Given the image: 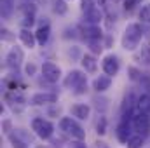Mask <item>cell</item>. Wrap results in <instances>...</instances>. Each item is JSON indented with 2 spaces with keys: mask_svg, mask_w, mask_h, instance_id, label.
I'll list each match as a JSON object with an SVG mask.
<instances>
[{
  "mask_svg": "<svg viewBox=\"0 0 150 148\" xmlns=\"http://www.w3.org/2000/svg\"><path fill=\"white\" fill-rule=\"evenodd\" d=\"M142 37H143V28H142V25H138V23L127 25V28H126V32H124V35H122V47H124L126 51H134V49L140 45Z\"/></svg>",
  "mask_w": 150,
  "mask_h": 148,
  "instance_id": "1",
  "label": "cell"
},
{
  "mask_svg": "<svg viewBox=\"0 0 150 148\" xmlns=\"http://www.w3.org/2000/svg\"><path fill=\"white\" fill-rule=\"evenodd\" d=\"M59 129H61L65 134H68V136H72L74 140H77V141H82V140L86 138V131L80 127L79 122H75L72 117H63V118L59 120Z\"/></svg>",
  "mask_w": 150,
  "mask_h": 148,
  "instance_id": "2",
  "label": "cell"
},
{
  "mask_svg": "<svg viewBox=\"0 0 150 148\" xmlns=\"http://www.w3.org/2000/svg\"><path fill=\"white\" fill-rule=\"evenodd\" d=\"M131 125L136 131V134H140V136L145 138L150 132V115L136 110L134 115H133V118H131Z\"/></svg>",
  "mask_w": 150,
  "mask_h": 148,
  "instance_id": "3",
  "label": "cell"
},
{
  "mask_svg": "<svg viewBox=\"0 0 150 148\" xmlns=\"http://www.w3.org/2000/svg\"><path fill=\"white\" fill-rule=\"evenodd\" d=\"M65 84L68 87H74L75 94H82L86 91V87H87V77L82 73L80 70H72L68 73V77H67Z\"/></svg>",
  "mask_w": 150,
  "mask_h": 148,
  "instance_id": "4",
  "label": "cell"
},
{
  "mask_svg": "<svg viewBox=\"0 0 150 148\" xmlns=\"http://www.w3.org/2000/svg\"><path fill=\"white\" fill-rule=\"evenodd\" d=\"M32 129L35 131V134H37L40 140H49L51 136H52V132H54V125L49 122V120H45V118H33V122H32Z\"/></svg>",
  "mask_w": 150,
  "mask_h": 148,
  "instance_id": "5",
  "label": "cell"
},
{
  "mask_svg": "<svg viewBox=\"0 0 150 148\" xmlns=\"http://www.w3.org/2000/svg\"><path fill=\"white\" fill-rule=\"evenodd\" d=\"M42 75H44V78H45L47 82L56 84V82L61 78V70H59L58 65H54V63H51V61H45V63L42 65Z\"/></svg>",
  "mask_w": 150,
  "mask_h": 148,
  "instance_id": "6",
  "label": "cell"
},
{
  "mask_svg": "<svg viewBox=\"0 0 150 148\" xmlns=\"http://www.w3.org/2000/svg\"><path fill=\"white\" fill-rule=\"evenodd\" d=\"M23 58H25V54H23L21 47H12V49L7 52V58H5L7 66L12 68V70H18V68L21 66V63H23Z\"/></svg>",
  "mask_w": 150,
  "mask_h": 148,
  "instance_id": "7",
  "label": "cell"
},
{
  "mask_svg": "<svg viewBox=\"0 0 150 148\" xmlns=\"http://www.w3.org/2000/svg\"><path fill=\"white\" fill-rule=\"evenodd\" d=\"M119 68H120V65H119V59L115 56L110 54V56L103 58V72H105V75L113 77V75L119 73Z\"/></svg>",
  "mask_w": 150,
  "mask_h": 148,
  "instance_id": "8",
  "label": "cell"
},
{
  "mask_svg": "<svg viewBox=\"0 0 150 148\" xmlns=\"http://www.w3.org/2000/svg\"><path fill=\"white\" fill-rule=\"evenodd\" d=\"M82 33H84V38H87L89 42H98L103 37V32L100 26H94V25H86L82 26Z\"/></svg>",
  "mask_w": 150,
  "mask_h": 148,
  "instance_id": "9",
  "label": "cell"
},
{
  "mask_svg": "<svg viewBox=\"0 0 150 148\" xmlns=\"http://www.w3.org/2000/svg\"><path fill=\"white\" fill-rule=\"evenodd\" d=\"M58 101V96L54 94V92H37V94H33V98H32V105H47V103H56Z\"/></svg>",
  "mask_w": 150,
  "mask_h": 148,
  "instance_id": "10",
  "label": "cell"
},
{
  "mask_svg": "<svg viewBox=\"0 0 150 148\" xmlns=\"http://www.w3.org/2000/svg\"><path fill=\"white\" fill-rule=\"evenodd\" d=\"M84 14H86V21H87V25L100 26V23H101V19H103V12H101L100 7L94 5L91 11H87V12H84Z\"/></svg>",
  "mask_w": 150,
  "mask_h": 148,
  "instance_id": "11",
  "label": "cell"
},
{
  "mask_svg": "<svg viewBox=\"0 0 150 148\" xmlns=\"http://www.w3.org/2000/svg\"><path fill=\"white\" fill-rule=\"evenodd\" d=\"M131 127H129V122H120L119 127H117V140L120 143H127L131 140Z\"/></svg>",
  "mask_w": 150,
  "mask_h": 148,
  "instance_id": "12",
  "label": "cell"
},
{
  "mask_svg": "<svg viewBox=\"0 0 150 148\" xmlns=\"http://www.w3.org/2000/svg\"><path fill=\"white\" fill-rule=\"evenodd\" d=\"M72 115L77 117L79 120H86L87 117H89V113H91V108H89V105H86V103H77L72 106Z\"/></svg>",
  "mask_w": 150,
  "mask_h": 148,
  "instance_id": "13",
  "label": "cell"
},
{
  "mask_svg": "<svg viewBox=\"0 0 150 148\" xmlns=\"http://www.w3.org/2000/svg\"><path fill=\"white\" fill-rule=\"evenodd\" d=\"M19 40L25 44V47L33 49V47H35V42H37V37H35V33H32L28 28H21V32H19Z\"/></svg>",
  "mask_w": 150,
  "mask_h": 148,
  "instance_id": "14",
  "label": "cell"
},
{
  "mask_svg": "<svg viewBox=\"0 0 150 148\" xmlns=\"http://www.w3.org/2000/svg\"><path fill=\"white\" fill-rule=\"evenodd\" d=\"M110 84H112V77H108V75H100V77L93 82V87H94V91L103 92V91H107V89L110 87Z\"/></svg>",
  "mask_w": 150,
  "mask_h": 148,
  "instance_id": "15",
  "label": "cell"
},
{
  "mask_svg": "<svg viewBox=\"0 0 150 148\" xmlns=\"http://www.w3.org/2000/svg\"><path fill=\"white\" fill-rule=\"evenodd\" d=\"M80 63H82V68H84L87 73H94L96 68H98V63H96L94 56H91V54H84L82 59H80Z\"/></svg>",
  "mask_w": 150,
  "mask_h": 148,
  "instance_id": "16",
  "label": "cell"
},
{
  "mask_svg": "<svg viewBox=\"0 0 150 148\" xmlns=\"http://www.w3.org/2000/svg\"><path fill=\"white\" fill-rule=\"evenodd\" d=\"M136 59H138L142 65L149 66L150 65V44H143V45L140 47V51L136 52Z\"/></svg>",
  "mask_w": 150,
  "mask_h": 148,
  "instance_id": "17",
  "label": "cell"
},
{
  "mask_svg": "<svg viewBox=\"0 0 150 148\" xmlns=\"http://www.w3.org/2000/svg\"><path fill=\"white\" fill-rule=\"evenodd\" d=\"M49 35H51V26H49V25H42V26L38 28L37 32H35L37 44H40V45L47 44V40H49Z\"/></svg>",
  "mask_w": 150,
  "mask_h": 148,
  "instance_id": "18",
  "label": "cell"
},
{
  "mask_svg": "<svg viewBox=\"0 0 150 148\" xmlns=\"http://www.w3.org/2000/svg\"><path fill=\"white\" fill-rule=\"evenodd\" d=\"M14 5L16 0H0V11H2V18H11L14 12Z\"/></svg>",
  "mask_w": 150,
  "mask_h": 148,
  "instance_id": "19",
  "label": "cell"
},
{
  "mask_svg": "<svg viewBox=\"0 0 150 148\" xmlns=\"http://www.w3.org/2000/svg\"><path fill=\"white\" fill-rule=\"evenodd\" d=\"M136 110L150 115V94H142L136 99Z\"/></svg>",
  "mask_w": 150,
  "mask_h": 148,
  "instance_id": "20",
  "label": "cell"
},
{
  "mask_svg": "<svg viewBox=\"0 0 150 148\" xmlns=\"http://www.w3.org/2000/svg\"><path fill=\"white\" fill-rule=\"evenodd\" d=\"M9 141H11V147L12 148H28L30 145L21 138V136H18L16 132H11L9 134Z\"/></svg>",
  "mask_w": 150,
  "mask_h": 148,
  "instance_id": "21",
  "label": "cell"
},
{
  "mask_svg": "<svg viewBox=\"0 0 150 148\" xmlns=\"http://www.w3.org/2000/svg\"><path fill=\"white\" fill-rule=\"evenodd\" d=\"M54 12L59 14V16H65L68 12V5L65 4V0H54V5H52Z\"/></svg>",
  "mask_w": 150,
  "mask_h": 148,
  "instance_id": "22",
  "label": "cell"
},
{
  "mask_svg": "<svg viewBox=\"0 0 150 148\" xmlns=\"http://www.w3.org/2000/svg\"><path fill=\"white\" fill-rule=\"evenodd\" d=\"M143 136H140V134H133L131 136V140L127 141V148H142L143 145Z\"/></svg>",
  "mask_w": 150,
  "mask_h": 148,
  "instance_id": "23",
  "label": "cell"
},
{
  "mask_svg": "<svg viewBox=\"0 0 150 148\" xmlns=\"http://www.w3.org/2000/svg\"><path fill=\"white\" fill-rule=\"evenodd\" d=\"M96 132L98 134H105L107 132V118L105 117H100V120L96 124Z\"/></svg>",
  "mask_w": 150,
  "mask_h": 148,
  "instance_id": "24",
  "label": "cell"
},
{
  "mask_svg": "<svg viewBox=\"0 0 150 148\" xmlns=\"http://www.w3.org/2000/svg\"><path fill=\"white\" fill-rule=\"evenodd\" d=\"M140 19H142L143 23H150V4L145 5V7L140 11Z\"/></svg>",
  "mask_w": 150,
  "mask_h": 148,
  "instance_id": "25",
  "label": "cell"
},
{
  "mask_svg": "<svg viewBox=\"0 0 150 148\" xmlns=\"http://www.w3.org/2000/svg\"><path fill=\"white\" fill-rule=\"evenodd\" d=\"M89 47H91V51H93L94 54H100V52L103 51V45H101L100 40H98V42H89Z\"/></svg>",
  "mask_w": 150,
  "mask_h": 148,
  "instance_id": "26",
  "label": "cell"
},
{
  "mask_svg": "<svg viewBox=\"0 0 150 148\" xmlns=\"http://www.w3.org/2000/svg\"><path fill=\"white\" fill-rule=\"evenodd\" d=\"M142 0H124V9L126 11H133L134 9V5H138Z\"/></svg>",
  "mask_w": 150,
  "mask_h": 148,
  "instance_id": "27",
  "label": "cell"
},
{
  "mask_svg": "<svg viewBox=\"0 0 150 148\" xmlns=\"http://www.w3.org/2000/svg\"><path fill=\"white\" fill-rule=\"evenodd\" d=\"M94 7V4H93V0H82V11L84 12H87V11H91Z\"/></svg>",
  "mask_w": 150,
  "mask_h": 148,
  "instance_id": "28",
  "label": "cell"
},
{
  "mask_svg": "<svg viewBox=\"0 0 150 148\" xmlns=\"http://www.w3.org/2000/svg\"><path fill=\"white\" fill-rule=\"evenodd\" d=\"M4 132H7V134H11V120H4Z\"/></svg>",
  "mask_w": 150,
  "mask_h": 148,
  "instance_id": "29",
  "label": "cell"
},
{
  "mask_svg": "<svg viewBox=\"0 0 150 148\" xmlns=\"http://www.w3.org/2000/svg\"><path fill=\"white\" fill-rule=\"evenodd\" d=\"M35 70H37V68H35V65H33V63H32V65H26V73H28V75H33V73H35Z\"/></svg>",
  "mask_w": 150,
  "mask_h": 148,
  "instance_id": "30",
  "label": "cell"
},
{
  "mask_svg": "<svg viewBox=\"0 0 150 148\" xmlns=\"http://www.w3.org/2000/svg\"><path fill=\"white\" fill-rule=\"evenodd\" d=\"M70 148H87V147H86L82 141H74V143L70 145Z\"/></svg>",
  "mask_w": 150,
  "mask_h": 148,
  "instance_id": "31",
  "label": "cell"
},
{
  "mask_svg": "<svg viewBox=\"0 0 150 148\" xmlns=\"http://www.w3.org/2000/svg\"><path fill=\"white\" fill-rule=\"evenodd\" d=\"M129 77H131V78H133V80H136V78H138V70H136V68H129Z\"/></svg>",
  "mask_w": 150,
  "mask_h": 148,
  "instance_id": "32",
  "label": "cell"
},
{
  "mask_svg": "<svg viewBox=\"0 0 150 148\" xmlns=\"http://www.w3.org/2000/svg\"><path fill=\"white\" fill-rule=\"evenodd\" d=\"M9 33H11L9 30H2V38H4V40H11L12 35H9Z\"/></svg>",
  "mask_w": 150,
  "mask_h": 148,
  "instance_id": "33",
  "label": "cell"
},
{
  "mask_svg": "<svg viewBox=\"0 0 150 148\" xmlns=\"http://www.w3.org/2000/svg\"><path fill=\"white\" fill-rule=\"evenodd\" d=\"M96 148H110V147H108L107 143H103V141H98V143H96Z\"/></svg>",
  "mask_w": 150,
  "mask_h": 148,
  "instance_id": "34",
  "label": "cell"
},
{
  "mask_svg": "<svg viewBox=\"0 0 150 148\" xmlns=\"http://www.w3.org/2000/svg\"><path fill=\"white\" fill-rule=\"evenodd\" d=\"M98 2H100V5H103V4H105L107 0H98Z\"/></svg>",
  "mask_w": 150,
  "mask_h": 148,
  "instance_id": "35",
  "label": "cell"
},
{
  "mask_svg": "<svg viewBox=\"0 0 150 148\" xmlns=\"http://www.w3.org/2000/svg\"><path fill=\"white\" fill-rule=\"evenodd\" d=\"M38 148H44V147H38Z\"/></svg>",
  "mask_w": 150,
  "mask_h": 148,
  "instance_id": "36",
  "label": "cell"
}]
</instances>
